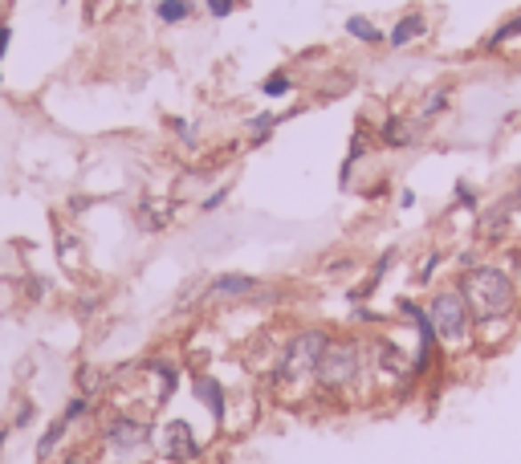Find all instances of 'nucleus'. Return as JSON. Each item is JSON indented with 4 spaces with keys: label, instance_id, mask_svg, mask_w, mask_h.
Masks as SVG:
<instances>
[{
    "label": "nucleus",
    "instance_id": "obj_1",
    "mask_svg": "<svg viewBox=\"0 0 521 464\" xmlns=\"http://www.w3.org/2000/svg\"><path fill=\"white\" fill-rule=\"evenodd\" d=\"M456 290L469 301L477 334H485L489 326H513L521 309V293H517V277L497 261H477L456 277Z\"/></svg>",
    "mask_w": 521,
    "mask_h": 464
},
{
    "label": "nucleus",
    "instance_id": "obj_2",
    "mask_svg": "<svg viewBox=\"0 0 521 464\" xmlns=\"http://www.w3.org/2000/svg\"><path fill=\"white\" fill-rule=\"evenodd\" d=\"M330 339H334V334L322 326L293 330L290 339L281 342L277 358L265 367V387H269V391H293V387H301L306 379H314V367H318V358H322Z\"/></svg>",
    "mask_w": 521,
    "mask_h": 464
},
{
    "label": "nucleus",
    "instance_id": "obj_3",
    "mask_svg": "<svg viewBox=\"0 0 521 464\" xmlns=\"http://www.w3.org/2000/svg\"><path fill=\"white\" fill-rule=\"evenodd\" d=\"M363 379H367V339L363 334H338L326 342L309 383L318 387L322 396H347Z\"/></svg>",
    "mask_w": 521,
    "mask_h": 464
},
{
    "label": "nucleus",
    "instance_id": "obj_4",
    "mask_svg": "<svg viewBox=\"0 0 521 464\" xmlns=\"http://www.w3.org/2000/svg\"><path fill=\"white\" fill-rule=\"evenodd\" d=\"M428 318H432V326H436L440 347H448V350H464L477 334L469 301H464V293L456 290V285H445V290H436L432 298H428Z\"/></svg>",
    "mask_w": 521,
    "mask_h": 464
},
{
    "label": "nucleus",
    "instance_id": "obj_5",
    "mask_svg": "<svg viewBox=\"0 0 521 464\" xmlns=\"http://www.w3.org/2000/svg\"><path fill=\"white\" fill-rule=\"evenodd\" d=\"M367 379H375L383 391L407 396L412 387H420L412 379V358L387 339H367Z\"/></svg>",
    "mask_w": 521,
    "mask_h": 464
},
{
    "label": "nucleus",
    "instance_id": "obj_6",
    "mask_svg": "<svg viewBox=\"0 0 521 464\" xmlns=\"http://www.w3.org/2000/svg\"><path fill=\"white\" fill-rule=\"evenodd\" d=\"M102 444L118 456H135L143 448H151V424L131 416V412H118V416H110L102 424Z\"/></svg>",
    "mask_w": 521,
    "mask_h": 464
},
{
    "label": "nucleus",
    "instance_id": "obj_7",
    "mask_svg": "<svg viewBox=\"0 0 521 464\" xmlns=\"http://www.w3.org/2000/svg\"><path fill=\"white\" fill-rule=\"evenodd\" d=\"M260 290V277L252 273H220L204 285V306H249Z\"/></svg>",
    "mask_w": 521,
    "mask_h": 464
},
{
    "label": "nucleus",
    "instance_id": "obj_8",
    "mask_svg": "<svg viewBox=\"0 0 521 464\" xmlns=\"http://www.w3.org/2000/svg\"><path fill=\"white\" fill-rule=\"evenodd\" d=\"M159 448H164V456L172 464H196L204 456V444L196 440L188 420H167V424L159 428Z\"/></svg>",
    "mask_w": 521,
    "mask_h": 464
},
{
    "label": "nucleus",
    "instance_id": "obj_9",
    "mask_svg": "<svg viewBox=\"0 0 521 464\" xmlns=\"http://www.w3.org/2000/svg\"><path fill=\"white\" fill-rule=\"evenodd\" d=\"M424 126L428 123L420 115H387L375 131V143L387 147V151H407V147H415L424 139Z\"/></svg>",
    "mask_w": 521,
    "mask_h": 464
},
{
    "label": "nucleus",
    "instance_id": "obj_10",
    "mask_svg": "<svg viewBox=\"0 0 521 464\" xmlns=\"http://www.w3.org/2000/svg\"><path fill=\"white\" fill-rule=\"evenodd\" d=\"M192 396L200 399V407L212 416V424L224 428V420H228V387H224L216 375H208V371H196L192 375Z\"/></svg>",
    "mask_w": 521,
    "mask_h": 464
},
{
    "label": "nucleus",
    "instance_id": "obj_11",
    "mask_svg": "<svg viewBox=\"0 0 521 464\" xmlns=\"http://www.w3.org/2000/svg\"><path fill=\"white\" fill-rule=\"evenodd\" d=\"M139 375H151L155 379V404L164 407L167 399L175 396V387H180V363L175 358H143L139 363Z\"/></svg>",
    "mask_w": 521,
    "mask_h": 464
},
{
    "label": "nucleus",
    "instance_id": "obj_12",
    "mask_svg": "<svg viewBox=\"0 0 521 464\" xmlns=\"http://www.w3.org/2000/svg\"><path fill=\"white\" fill-rule=\"evenodd\" d=\"M428 12L424 9H407L404 17L391 25V33H387V45L391 49H407V45H415V41H424L428 37Z\"/></svg>",
    "mask_w": 521,
    "mask_h": 464
},
{
    "label": "nucleus",
    "instance_id": "obj_13",
    "mask_svg": "<svg viewBox=\"0 0 521 464\" xmlns=\"http://www.w3.org/2000/svg\"><path fill=\"white\" fill-rule=\"evenodd\" d=\"M453 110V86L448 82H440V86H432L424 98H420V107H415V115L424 118V123H432V118L448 115Z\"/></svg>",
    "mask_w": 521,
    "mask_h": 464
},
{
    "label": "nucleus",
    "instance_id": "obj_14",
    "mask_svg": "<svg viewBox=\"0 0 521 464\" xmlns=\"http://www.w3.org/2000/svg\"><path fill=\"white\" fill-rule=\"evenodd\" d=\"M342 29H347V37H355L358 45H371V49L387 45V33L379 29V25H375L371 17H358V12H355V17L342 20Z\"/></svg>",
    "mask_w": 521,
    "mask_h": 464
},
{
    "label": "nucleus",
    "instance_id": "obj_15",
    "mask_svg": "<svg viewBox=\"0 0 521 464\" xmlns=\"http://www.w3.org/2000/svg\"><path fill=\"white\" fill-rule=\"evenodd\" d=\"M513 41H521V12H513V17H505L497 29L489 33V37L481 41L485 53H501L505 45H513Z\"/></svg>",
    "mask_w": 521,
    "mask_h": 464
},
{
    "label": "nucleus",
    "instance_id": "obj_16",
    "mask_svg": "<svg viewBox=\"0 0 521 464\" xmlns=\"http://www.w3.org/2000/svg\"><path fill=\"white\" fill-rule=\"evenodd\" d=\"M281 123H285V118L273 115V110H260V115H252L249 123H244V126H249V147H265Z\"/></svg>",
    "mask_w": 521,
    "mask_h": 464
},
{
    "label": "nucleus",
    "instance_id": "obj_17",
    "mask_svg": "<svg viewBox=\"0 0 521 464\" xmlns=\"http://www.w3.org/2000/svg\"><path fill=\"white\" fill-rule=\"evenodd\" d=\"M192 12H196V0H159L155 4V17L164 25H184V20H192Z\"/></svg>",
    "mask_w": 521,
    "mask_h": 464
},
{
    "label": "nucleus",
    "instance_id": "obj_18",
    "mask_svg": "<svg viewBox=\"0 0 521 464\" xmlns=\"http://www.w3.org/2000/svg\"><path fill=\"white\" fill-rule=\"evenodd\" d=\"M293 86H298V82H293L290 69H273V74L265 77V82H260V94L277 102V98H290V94H293Z\"/></svg>",
    "mask_w": 521,
    "mask_h": 464
},
{
    "label": "nucleus",
    "instance_id": "obj_19",
    "mask_svg": "<svg viewBox=\"0 0 521 464\" xmlns=\"http://www.w3.org/2000/svg\"><path fill=\"white\" fill-rule=\"evenodd\" d=\"M66 428H69V420H66V416H58L53 424L45 428V432H41V440H37V460H41V464H45L49 456H53V448L61 444V436H66Z\"/></svg>",
    "mask_w": 521,
    "mask_h": 464
},
{
    "label": "nucleus",
    "instance_id": "obj_20",
    "mask_svg": "<svg viewBox=\"0 0 521 464\" xmlns=\"http://www.w3.org/2000/svg\"><path fill=\"white\" fill-rule=\"evenodd\" d=\"M107 383H110V379L102 375L98 367H90V363H86V367H77V391H86V396H98V391H102Z\"/></svg>",
    "mask_w": 521,
    "mask_h": 464
},
{
    "label": "nucleus",
    "instance_id": "obj_21",
    "mask_svg": "<svg viewBox=\"0 0 521 464\" xmlns=\"http://www.w3.org/2000/svg\"><path fill=\"white\" fill-rule=\"evenodd\" d=\"M453 204L461 208V212H481V192H477L473 184H464V180H461V184L453 188Z\"/></svg>",
    "mask_w": 521,
    "mask_h": 464
},
{
    "label": "nucleus",
    "instance_id": "obj_22",
    "mask_svg": "<svg viewBox=\"0 0 521 464\" xmlns=\"http://www.w3.org/2000/svg\"><path fill=\"white\" fill-rule=\"evenodd\" d=\"M94 412V396H86V391H77V396H69V404H66V412L61 416L74 424V420H82V416H90Z\"/></svg>",
    "mask_w": 521,
    "mask_h": 464
},
{
    "label": "nucleus",
    "instance_id": "obj_23",
    "mask_svg": "<svg viewBox=\"0 0 521 464\" xmlns=\"http://www.w3.org/2000/svg\"><path fill=\"white\" fill-rule=\"evenodd\" d=\"M167 126H172L175 135H180V143H184V147L200 143V131H196V123H188V118H167Z\"/></svg>",
    "mask_w": 521,
    "mask_h": 464
},
{
    "label": "nucleus",
    "instance_id": "obj_24",
    "mask_svg": "<svg viewBox=\"0 0 521 464\" xmlns=\"http://www.w3.org/2000/svg\"><path fill=\"white\" fill-rule=\"evenodd\" d=\"M440 261H445V252H440V249L428 252L424 261H420V269H415V285H428V281H432V273H436V265H440Z\"/></svg>",
    "mask_w": 521,
    "mask_h": 464
},
{
    "label": "nucleus",
    "instance_id": "obj_25",
    "mask_svg": "<svg viewBox=\"0 0 521 464\" xmlns=\"http://www.w3.org/2000/svg\"><path fill=\"white\" fill-rule=\"evenodd\" d=\"M236 4H241V0H204V9H208V17H216V20L232 17V12H236Z\"/></svg>",
    "mask_w": 521,
    "mask_h": 464
},
{
    "label": "nucleus",
    "instance_id": "obj_26",
    "mask_svg": "<svg viewBox=\"0 0 521 464\" xmlns=\"http://www.w3.org/2000/svg\"><path fill=\"white\" fill-rule=\"evenodd\" d=\"M228 192H232L228 184H220V188H216V192H208V196H204V200H200V212H216V208H220V204L228 200Z\"/></svg>",
    "mask_w": 521,
    "mask_h": 464
},
{
    "label": "nucleus",
    "instance_id": "obj_27",
    "mask_svg": "<svg viewBox=\"0 0 521 464\" xmlns=\"http://www.w3.org/2000/svg\"><path fill=\"white\" fill-rule=\"evenodd\" d=\"M9 41H12V29L0 20V61H4V53H9ZM0 82H4V74H0Z\"/></svg>",
    "mask_w": 521,
    "mask_h": 464
},
{
    "label": "nucleus",
    "instance_id": "obj_28",
    "mask_svg": "<svg viewBox=\"0 0 521 464\" xmlns=\"http://www.w3.org/2000/svg\"><path fill=\"white\" fill-rule=\"evenodd\" d=\"M29 420H33V404L25 399V404H20V412H17V420H12V428H25Z\"/></svg>",
    "mask_w": 521,
    "mask_h": 464
},
{
    "label": "nucleus",
    "instance_id": "obj_29",
    "mask_svg": "<svg viewBox=\"0 0 521 464\" xmlns=\"http://www.w3.org/2000/svg\"><path fill=\"white\" fill-rule=\"evenodd\" d=\"M509 273H513V277L521 281V244H517V249L509 252Z\"/></svg>",
    "mask_w": 521,
    "mask_h": 464
},
{
    "label": "nucleus",
    "instance_id": "obj_30",
    "mask_svg": "<svg viewBox=\"0 0 521 464\" xmlns=\"http://www.w3.org/2000/svg\"><path fill=\"white\" fill-rule=\"evenodd\" d=\"M399 208H415V192H412V188H404V192H399Z\"/></svg>",
    "mask_w": 521,
    "mask_h": 464
},
{
    "label": "nucleus",
    "instance_id": "obj_31",
    "mask_svg": "<svg viewBox=\"0 0 521 464\" xmlns=\"http://www.w3.org/2000/svg\"><path fill=\"white\" fill-rule=\"evenodd\" d=\"M66 464H86V460H82V452H74V456H66Z\"/></svg>",
    "mask_w": 521,
    "mask_h": 464
},
{
    "label": "nucleus",
    "instance_id": "obj_32",
    "mask_svg": "<svg viewBox=\"0 0 521 464\" xmlns=\"http://www.w3.org/2000/svg\"><path fill=\"white\" fill-rule=\"evenodd\" d=\"M9 432H12V428H0V448H4V440H9Z\"/></svg>",
    "mask_w": 521,
    "mask_h": 464
},
{
    "label": "nucleus",
    "instance_id": "obj_33",
    "mask_svg": "<svg viewBox=\"0 0 521 464\" xmlns=\"http://www.w3.org/2000/svg\"><path fill=\"white\" fill-rule=\"evenodd\" d=\"M517 184H521V167H517Z\"/></svg>",
    "mask_w": 521,
    "mask_h": 464
}]
</instances>
